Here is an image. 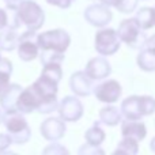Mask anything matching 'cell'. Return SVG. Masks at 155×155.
<instances>
[{
    "instance_id": "f546056e",
    "label": "cell",
    "mask_w": 155,
    "mask_h": 155,
    "mask_svg": "<svg viewBox=\"0 0 155 155\" xmlns=\"http://www.w3.org/2000/svg\"><path fill=\"white\" fill-rule=\"evenodd\" d=\"M11 139L8 135H4V134H0V153H3V151H5L8 147H10L11 144Z\"/></svg>"
},
{
    "instance_id": "5bb4252c",
    "label": "cell",
    "mask_w": 155,
    "mask_h": 155,
    "mask_svg": "<svg viewBox=\"0 0 155 155\" xmlns=\"http://www.w3.org/2000/svg\"><path fill=\"white\" fill-rule=\"evenodd\" d=\"M86 75L93 80H102L107 78L112 72V67H110L109 61L105 59V56L93 57L90 61L87 63L84 70Z\"/></svg>"
},
{
    "instance_id": "7402d4cb",
    "label": "cell",
    "mask_w": 155,
    "mask_h": 155,
    "mask_svg": "<svg viewBox=\"0 0 155 155\" xmlns=\"http://www.w3.org/2000/svg\"><path fill=\"white\" fill-rule=\"evenodd\" d=\"M106 137V134L105 131L101 128L99 125V121H95L93 124L91 128H88L84 134V139L88 144H94V146H101V143L105 140Z\"/></svg>"
},
{
    "instance_id": "74e56055",
    "label": "cell",
    "mask_w": 155,
    "mask_h": 155,
    "mask_svg": "<svg viewBox=\"0 0 155 155\" xmlns=\"http://www.w3.org/2000/svg\"><path fill=\"white\" fill-rule=\"evenodd\" d=\"M0 155H18V154H15V153H4V151H3V153H0Z\"/></svg>"
},
{
    "instance_id": "83f0119b",
    "label": "cell",
    "mask_w": 155,
    "mask_h": 155,
    "mask_svg": "<svg viewBox=\"0 0 155 155\" xmlns=\"http://www.w3.org/2000/svg\"><path fill=\"white\" fill-rule=\"evenodd\" d=\"M137 4H139V0H120L116 8L121 14H131L136 10Z\"/></svg>"
},
{
    "instance_id": "3957f363",
    "label": "cell",
    "mask_w": 155,
    "mask_h": 155,
    "mask_svg": "<svg viewBox=\"0 0 155 155\" xmlns=\"http://www.w3.org/2000/svg\"><path fill=\"white\" fill-rule=\"evenodd\" d=\"M15 14L21 26L22 25L26 26L27 30L37 31L38 29L44 26V22H45L44 10L41 8L40 4H37L33 0H23L15 10Z\"/></svg>"
},
{
    "instance_id": "8992f818",
    "label": "cell",
    "mask_w": 155,
    "mask_h": 155,
    "mask_svg": "<svg viewBox=\"0 0 155 155\" xmlns=\"http://www.w3.org/2000/svg\"><path fill=\"white\" fill-rule=\"evenodd\" d=\"M3 123H4V127L7 129L8 136H10L12 143L23 144V143H27L30 140V136H31L30 127L27 124L26 118L19 112L5 114V118Z\"/></svg>"
},
{
    "instance_id": "d6a6232c",
    "label": "cell",
    "mask_w": 155,
    "mask_h": 155,
    "mask_svg": "<svg viewBox=\"0 0 155 155\" xmlns=\"http://www.w3.org/2000/svg\"><path fill=\"white\" fill-rule=\"evenodd\" d=\"M143 46L155 52V34H153L151 37H148L147 40H146V42H144V45H143Z\"/></svg>"
},
{
    "instance_id": "9c48e42d",
    "label": "cell",
    "mask_w": 155,
    "mask_h": 155,
    "mask_svg": "<svg viewBox=\"0 0 155 155\" xmlns=\"http://www.w3.org/2000/svg\"><path fill=\"white\" fill-rule=\"evenodd\" d=\"M57 112L63 121L75 123L83 116V105L78 97L67 95L59 102Z\"/></svg>"
},
{
    "instance_id": "603a6c76",
    "label": "cell",
    "mask_w": 155,
    "mask_h": 155,
    "mask_svg": "<svg viewBox=\"0 0 155 155\" xmlns=\"http://www.w3.org/2000/svg\"><path fill=\"white\" fill-rule=\"evenodd\" d=\"M11 74H12V63L8 59L0 57V93L10 84Z\"/></svg>"
},
{
    "instance_id": "30bf717a",
    "label": "cell",
    "mask_w": 155,
    "mask_h": 155,
    "mask_svg": "<svg viewBox=\"0 0 155 155\" xmlns=\"http://www.w3.org/2000/svg\"><path fill=\"white\" fill-rule=\"evenodd\" d=\"M113 14L107 5L102 3H95V4L88 5L84 10V19L94 27H105L112 22Z\"/></svg>"
},
{
    "instance_id": "f35d334b",
    "label": "cell",
    "mask_w": 155,
    "mask_h": 155,
    "mask_svg": "<svg viewBox=\"0 0 155 155\" xmlns=\"http://www.w3.org/2000/svg\"><path fill=\"white\" fill-rule=\"evenodd\" d=\"M154 8H155V7H154Z\"/></svg>"
},
{
    "instance_id": "f1b7e54d",
    "label": "cell",
    "mask_w": 155,
    "mask_h": 155,
    "mask_svg": "<svg viewBox=\"0 0 155 155\" xmlns=\"http://www.w3.org/2000/svg\"><path fill=\"white\" fill-rule=\"evenodd\" d=\"M46 3L51 5H54V7H59V8H65L71 7V4L74 3V0H46Z\"/></svg>"
},
{
    "instance_id": "7c38bea8",
    "label": "cell",
    "mask_w": 155,
    "mask_h": 155,
    "mask_svg": "<svg viewBox=\"0 0 155 155\" xmlns=\"http://www.w3.org/2000/svg\"><path fill=\"white\" fill-rule=\"evenodd\" d=\"M65 123L60 117H49L41 124V135L49 142L61 139L65 134Z\"/></svg>"
},
{
    "instance_id": "52a82bcc",
    "label": "cell",
    "mask_w": 155,
    "mask_h": 155,
    "mask_svg": "<svg viewBox=\"0 0 155 155\" xmlns=\"http://www.w3.org/2000/svg\"><path fill=\"white\" fill-rule=\"evenodd\" d=\"M121 41L114 29H101L97 31L94 46L101 56H112L120 49Z\"/></svg>"
},
{
    "instance_id": "d6986e66",
    "label": "cell",
    "mask_w": 155,
    "mask_h": 155,
    "mask_svg": "<svg viewBox=\"0 0 155 155\" xmlns=\"http://www.w3.org/2000/svg\"><path fill=\"white\" fill-rule=\"evenodd\" d=\"M99 123L107 127H114L121 123V112L116 106H106L99 110Z\"/></svg>"
},
{
    "instance_id": "e575fe53",
    "label": "cell",
    "mask_w": 155,
    "mask_h": 155,
    "mask_svg": "<svg viewBox=\"0 0 155 155\" xmlns=\"http://www.w3.org/2000/svg\"><path fill=\"white\" fill-rule=\"evenodd\" d=\"M150 148H151L153 153H155V136L151 139V142H150Z\"/></svg>"
},
{
    "instance_id": "d590c367",
    "label": "cell",
    "mask_w": 155,
    "mask_h": 155,
    "mask_svg": "<svg viewBox=\"0 0 155 155\" xmlns=\"http://www.w3.org/2000/svg\"><path fill=\"white\" fill-rule=\"evenodd\" d=\"M4 118H5V113L3 112V110H0V124L4 121Z\"/></svg>"
},
{
    "instance_id": "8d00e7d4",
    "label": "cell",
    "mask_w": 155,
    "mask_h": 155,
    "mask_svg": "<svg viewBox=\"0 0 155 155\" xmlns=\"http://www.w3.org/2000/svg\"><path fill=\"white\" fill-rule=\"evenodd\" d=\"M112 155H127V154H125V153H123L121 150H118V148H117V150H116L114 153H112Z\"/></svg>"
},
{
    "instance_id": "ffe728a7",
    "label": "cell",
    "mask_w": 155,
    "mask_h": 155,
    "mask_svg": "<svg viewBox=\"0 0 155 155\" xmlns=\"http://www.w3.org/2000/svg\"><path fill=\"white\" fill-rule=\"evenodd\" d=\"M137 25L140 26L142 30H148L155 26V8L154 7H142L136 12Z\"/></svg>"
},
{
    "instance_id": "1f68e13d",
    "label": "cell",
    "mask_w": 155,
    "mask_h": 155,
    "mask_svg": "<svg viewBox=\"0 0 155 155\" xmlns=\"http://www.w3.org/2000/svg\"><path fill=\"white\" fill-rule=\"evenodd\" d=\"M3 2L5 3V7L8 8V10L11 11H15L16 8L19 7V4H21L23 0H3Z\"/></svg>"
},
{
    "instance_id": "836d02e7",
    "label": "cell",
    "mask_w": 155,
    "mask_h": 155,
    "mask_svg": "<svg viewBox=\"0 0 155 155\" xmlns=\"http://www.w3.org/2000/svg\"><path fill=\"white\" fill-rule=\"evenodd\" d=\"M102 4L107 5V7H117V4L120 3V0H99Z\"/></svg>"
},
{
    "instance_id": "4316f807",
    "label": "cell",
    "mask_w": 155,
    "mask_h": 155,
    "mask_svg": "<svg viewBox=\"0 0 155 155\" xmlns=\"http://www.w3.org/2000/svg\"><path fill=\"white\" fill-rule=\"evenodd\" d=\"M78 155H106L105 151L102 150L99 146H94V144H82L78 150Z\"/></svg>"
},
{
    "instance_id": "6da1fadb",
    "label": "cell",
    "mask_w": 155,
    "mask_h": 155,
    "mask_svg": "<svg viewBox=\"0 0 155 155\" xmlns=\"http://www.w3.org/2000/svg\"><path fill=\"white\" fill-rule=\"evenodd\" d=\"M61 78L63 70L60 63H51L44 65L41 76L31 84L40 99L37 110L41 114H49L57 110L59 106L57 91H59V82L61 80Z\"/></svg>"
},
{
    "instance_id": "9a60e30c",
    "label": "cell",
    "mask_w": 155,
    "mask_h": 155,
    "mask_svg": "<svg viewBox=\"0 0 155 155\" xmlns=\"http://www.w3.org/2000/svg\"><path fill=\"white\" fill-rule=\"evenodd\" d=\"M22 90L23 88L19 84H8L0 93V106H2L3 112L5 114L18 112V109H16V101H18V97Z\"/></svg>"
},
{
    "instance_id": "cb8c5ba5",
    "label": "cell",
    "mask_w": 155,
    "mask_h": 155,
    "mask_svg": "<svg viewBox=\"0 0 155 155\" xmlns=\"http://www.w3.org/2000/svg\"><path fill=\"white\" fill-rule=\"evenodd\" d=\"M40 61L42 65L51 64V63H60L64 60V53H57L53 51H40Z\"/></svg>"
},
{
    "instance_id": "2e32d148",
    "label": "cell",
    "mask_w": 155,
    "mask_h": 155,
    "mask_svg": "<svg viewBox=\"0 0 155 155\" xmlns=\"http://www.w3.org/2000/svg\"><path fill=\"white\" fill-rule=\"evenodd\" d=\"M40 104V99L38 95L35 94L34 88L31 86H29L27 88L21 91L18 97V101H16V109L19 113H23V114H29L33 110H37V106Z\"/></svg>"
},
{
    "instance_id": "8fae6325",
    "label": "cell",
    "mask_w": 155,
    "mask_h": 155,
    "mask_svg": "<svg viewBox=\"0 0 155 155\" xmlns=\"http://www.w3.org/2000/svg\"><path fill=\"white\" fill-rule=\"evenodd\" d=\"M123 88L121 84L117 80H106V82L101 83L95 87L94 94H95L97 99L104 104H114L118 101V98L121 97Z\"/></svg>"
},
{
    "instance_id": "4dcf8cb0",
    "label": "cell",
    "mask_w": 155,
    "mask_h": 155,
    "mask_svg": "<svg viewBox=\"0 0 155 155\" xmlns=\"http://www.w3.org/2000/svg\"><path fill=\"white\" fill-rule=\"evenodd\" d=\"M8 23H10V19H8L7 12H5V10L0 8V30L4 29V27H7Z\"/></svg>"
},
{
    "instance_id": "d4e9b609",
    "label": "cell",
    "mask_w": 155,
    "mask_h": 155,
    "mask_svg": "<svg viewBox=\"0 0 155 155\" xmlns=\"http://www.w3.org/2000/svg\"><path fill=\"white\" fill-rule=\"evenodd\" d=\"M118 150H121L123 153H125L127 155H137L139 153V142L129 137H124L117 146Z\"/></svg>"
},
{
    "instance_id": "44dd1931",
    "label": "cell",
    "mask_w": 155,
    "mask_h": 155,
    "mask_svg": "<svg viewBox=\"0 0 155 155\" xmlns=\"http://www.w3.org/2000/svg\"><path fill=\"white\" fill-rule=\"evenodd\" d=\"M136 63L140 70L146 71V72H154L155 71V52L143 46L140 49L139 54H137Z\"/></svg>"
},
{
    "instance_id": "7a4b0ae2",
    "label": "cell",
    "mask_w": 155,
    "mask_h": 155,
    "mask_svg": "<svg viewBox=\"0 0 155 155\" xmlns=\"http://www.w3.org/2000/svg\"><path fill=\"white\" fill-rule=\"evenodd\" d=\"M120 112L125 120H140L155 112V99L150 95H131L123 101Z\"/></svg>"
},
{
    "instance_id": "ba28073f",
    "label": "cell",
    "mask_w": 155,
    "mask_h": 155,
    "mask_svg": "<svg viewBox=\"0 0 155 155\" xmlns=\"http://www.w3.org/2000/svg\"><path fill=\"white\" fill-rule=\"evenodd\" d=\"M18 56L23 61H31V60L37 59L40 49H38L37 44V33L34 30H26L19 35L18 40Z\"/></svg>"
},
{
    "instance_id": "e0dca14e",
    "label": "cell",
    "mask_w": 155,
    "mask_h": 155,
    "mask_svg": "<svg viewBox=\"0 0 155 155\" xmlns=\"http://www.w3.org/2000/svg\"><path fill=\"white\" fill-rule=\"evenodd\" d=\"M121 134L124 137H129L136 142H142L147 135V128L143 121L139 120H124L121 124Z\"/></svg>"
},
{
    "instance_id": "484cf974",
    "label": "cell",
    "mask_w": 155,
    "mask_h": 155,
    "mask_svg": "<svg viewBox=\"0 0 155 155\" xmlns=\"http://www.w3.org/2000/svg\"><path fill=\"white\" fill-rule=\"evenodd\" d=\"M42 155H70V153H68V150L65 148V146L53 142L52 144L46 146V147L44 148Z\"/></svg>"
},
{
    "instance_id": "5b68a950",
    "label": "cell",
    "mask_w": 155,
    "mask_h": 155,
    "mask_svg": "<svg viewBox=\"0 0 155 155\" xmlns=\"http://www.w3.org/2000/svg\"><path fill=\"white\" fill-rule=\"evenodd\" d=\"M116 31H117L121 42H125L132 49H142L146 40H147L144 30L140 29L135 18H128L121 21L120 26Z\"/></svg>"
},
{
    "instance_id": "277c9868",
    "label": "cell",
    "mask_w": 155,
    "mask_h": 155,
    "mask_svg": "<svg viewBox=\"0 0 155 155\" xmlns=\"http://www.w3.org/2000/svg\"><path fill=\"white\" fill-rule=\"evenodd\" d=\"M37 44L40 51L64 53L71 44V37L64 29H54L37 34Z\"/></svg>"
},
{
    "instance_id": "ac0fdd59",
    "label": "cell",
    "mask_w": 155,
    "mask_h": 155,
    "mask_svg": "<svg viewBox=\"0 0 155 155\" xmlns=\"http://www.w3.org/2000/svg\"><path fill=\"white\" fill-rule=\"evenodd\" d=\"M18 40L19 35L16 33V29H12L10 26L2 29V31H0V51L11 52L14 49H16Z\"/></svg>"
},
{
    "instance_id": "4fadbf2b",
    "label": "cell",
    "mask_w": 155,
    "mask_h": 155,
    "mask_svg": "<svg viewBox=\"0 0 155 155\" xmlns=\"http://www.w3.org/2000/svg\"><path fill=\"white\" fill-rule=\"evenodd\" d=\"M70 88L78 97H88L93 93L94 80L86 75L84 71H78L70 78Z\"/></svg>"
}]
</instances>
